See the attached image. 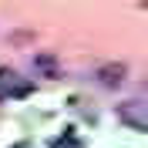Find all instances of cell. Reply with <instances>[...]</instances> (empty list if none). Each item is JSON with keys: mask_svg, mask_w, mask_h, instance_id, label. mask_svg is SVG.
Segmentation results:
<instances>
[{"mask_svg": "<svg viewBox=\"0 0 148 148\" xmlns=\"http://www.w3.org/2000/svg\"><path fill=\"white\" fill-rule=\"evenodd\" d=\"M118 121L135 131H148V101H121L118 104Z\"/></svg>", "mask_w": 148, "mask_h": 148, "instance_id": "6da1fadb", "label": "cell"}, {"mask_svg": "<svg viewBox=\"0 0 148 148\" xmlns=\"http://www.w3.org/2000/svg\"><path fill=\"white\" fill-rule=\"evenodd\" d=\"M24 94H30V84L17 81V74L10 71V67H0V101H7V98H24Z\"/></svg>", "mask_w": 148, "mask_h": 148, "instance_id": "7a4b0ae2", "label": "cell"}, {"mask_svg": "<svg viewBox=\"0 0 148 148\" xmlns=\"http://www.w3.org/2000/svg\"><path fill=\"white\" fill-rule=\"evenodd\" d=\"M125 74H128V67L121 64V61H111V64H101V67H98L94 77H98L104 88H118V84L125 81Z\"/></svg>", "mask_w": 148, "mask_h": 148, "instance_id": "3957f363", "label": "cell"}, {"mask_svg": "<svg viewBox=\"0 0 148 148\" xmlns=\"http://www.w3.org/2000/svg\"><path fill=\"white\" fill-rule=\"evenodd\" d=\"M34 71L40 77H61V61H57L51 51H37L34 54Z\"/></svg>", "mask_w": 148, "mask_h": 148, "instance_id": "277c9868", "label": "cell"}, {"mask_svg": "<svg viewBox=\"0 0 148 148\" xmlns=\"http://www.w3.org/2000/svg\"><path fill=\"white\" fill-rule=\"evenodd\" d=\"M54 148H77V138H74V131H64V135L54 141Z\"/></svg>", "mask_w": 148, "mask_h": 148, "instance_id": "5b68a950", "label": "cell"}]
</instances>
